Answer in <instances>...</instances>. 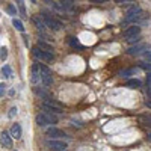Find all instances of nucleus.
Instances as JSON below:
<instances>
[{
	"label": "nucleus",
	"mask_w": 151,
	"mask_h": 151,
	"mask_svg": "<svg viewBox=\"0 0 151 151\" xmlns=\"http://www.w3.org/2000/svg\"><path fill=\"white\" fill-rule=\"evenodd\" d=\"M145 104H147L148 107H151V100H147V101H145Z\"/></svg>",
	"instance_id": "35"
},
{
	"label": "nucleus",
	"mask_w": 151,
	"mask_h": 151,
	"mask_svg": "<svg viewBox=\"0 0 151 151\" xmlns=\"http://www.w3.org/2000/svg\"><path fill=\"white\" fill-rule=\"evenodd\" d=\"M12 24H14V27H15L18 32H24V26H23V23H21L18 18L14 17V20H12Z\"/></svg>",
	"instance_id": "18"
},
{
	"label": "nucleus",
	"mask_w": 151,
	"mask_h": 151,
	"mask_svg": "<svg viewBox=\"0 0 151 151\" xmlns=\"http://www.w3.org/2000/svg\"><path fill=\"white\" fill-rule=\"evenodd\" d=\"M129 44H136V42H139V36H134V38H129L127 40Z\"/></svg>",
	"instance_id": "28"
},
{
	"label": "nucleus",
	"mask_w": 151,
	"mask_h": 151,
	"mask_svg": "<svg viewBox=\"0 0 151 151\" xmlns=\"http://www.w3.org/2000/svg\"><path fill=\"white\" fill-rule=\"evenodd\" d=\"M125 86L130 88V89H136V88L141 86V80L139 79H129L127 83H125Z\"/></svg>",
	"instance_id": "14"
},
{
	"label": "nucleus",
	"mask_w": 151,
	"mask_h": 151,
	"mask_svg": "<svg viewBox=\"0 0 151 151\" xmlns=\"http://www.w3.org/2000/svg\"><path fill=\"white\" fill-rule=\"evenodd\" d=\"M42 18H44V21H45V24H47V27L53 29V30L62 29V23H60L59 20L53 18V17H50L48 14H42Z\"/></svg>",
	"instance_id": "4"
},
{
	"label": "nucleus",
	"mask_w": 151,
	"mask_h": 151,
	"mask_svg": "<svg viewBox=\"0 0 151 151\" xmlns=\"http://www.w3.org/2000/svg\"><path fill=\"white\" fill-rule=\"evenodd\" d=\"M60 6L65 9H70L73 6V0H60Z\"/></svg>",
	"instance_id": "23"
},
{
	"label": "nucleus",
	"mask_w": 151,
	"mask_h": 151,
	"mask_svg": "<svg viewBox=\"0 0 151 151\" xmlns=\"http://www.w3.org/2000/svg\"><path fill=\"white\" fill-rule=\"evenodd\" d=\"M40 71H41V82L44 86H50L53 83V77H52V70L47 65L40 64Z\"/></svg>",
	"instance_id": "2"
},
{
	"label": "nucleus",
	"mask_w": 151,
	"mask_h": 151,
	"mask_svg": "<svg viewBox=\"0 0 151 151\" xmlns=\"http://www.w3.org/2000/svg\"><path fill=\"white\" fill-rule=\"evenodd\" d=\"M6 12H8L9 15H17V8L14 5H8L6 6Z\"/></svg>",
	"instance_id": "22"
},
{
	"label": "nucleus",
	"mask_w": 151,
	"mask_h": 151,
	"mask_svg": "<svg viewBox=\"0 0 151 151\" xmlns=\"http://www.w3.org/2000/svg\"><path fill=\"white\" fill-rule=\"evenodd\" d=\"M0 59H2V62L3 60H6V58H8V50H6V47H2V50H0Z\"/></svg>",
	"instance_id": "24"
},
{
	"label": "nucleus",
	"mask_w": 151,
	"mask_h": 151,
	"mask_svg": "<svg viewBox=\"0 0 151 151\" xmlns=\"http://www.w3.org/2000/svg\"><path fill=\"white\" fill-rule=\"evenodd\" d=\"M33 23H35V26H36L38 29H40V30H44V29H45V26H47V24H45L40 17H33Z\"/></svg>",
	"instance_id": "16"
},
{
	"label": "nucleus",
	"mask_w": 151,
	"mask_h": 151,
	"mask_svg": "<svg viewBox=\"0 0 151 151\" xmlns=\"http://www.w3.org/2000/svg\"><path fill=\"white\" fill-rule=\"evenodd\" d=\"M2 74L5 76V77H11V74H12L11 67H9V65H5V67L2 68Z\"/></svg>",
	"instance_id": "21"
},
{
	"label": "nucleus",
	"mask_w": 151,
	"mask_h": 151,
	"mask_svg": "<svg viewBox=\"0 0 151 151\" xmlns=\"http://www.w3.org/2000/svg\"><path fill=\"white\" fill-rule=\"evenodd\" d=\"M44 2H45L47 5H50V6H53V8H56V9H59V6L56 5V2H55V0H44Z\"/></svg>",
	"instance_id": "29"
},
{
	"label": "nucleus",
	"mask_w": 151,
	"mask_h": 151,
	"mask_svg": "<svg viewBox=\"0 0 151 151\" xmlns=\"http://www.w3.org/2000/svg\"><path fill=\"white\" fill-rule=\"evenodd\" d=\"M5 88H6V86H5V83L0 85V95H2V97H3V94H5Z\"/></svg>",
	"instance_id": "32"
},
{
	"label": "nucleus",
	"mask_w": 151,
	"mask_h": 151,
	"mask_svg": "<svg viewBox=\"0 0 151 151\" xmlns=\"http://www.w3.org/2000/svg\"><path fill=\"white\" fill-rule=\"evenodd\" d=\"M45 134L48 136V137H53V139H60V137H67V134L62 132V130H59V129H56V127H50V129H47L45 130Z\"/></svg>",
	"instance_id": "8"
},
{
	"label": "nucleus",
	"mask_w": 151,
	"mask_h": 151,
	"mask_svg": "<svg viewBox=\"0 0 151 151\" xmlns=\"http://www.w3.org/2000/svg\"><path fill=\"white\" fill-rule=\"evenodd\" d=\"M70 45L71 47H76V48H83V45L76 40V38H70Z\"/></svg>",
	"instance_id": "20"
},
{
	"label": "nucleus",
	"mask_w": 151,
	"mask_h": 151,
	"mask_svg": "<svg viewBox=\"0 0 151 151\" xmlns=\"http://www.w3.org/2000/svg\"><path fill=\"white\" fill-rule=\"evenodd\" d=\"M41 79V71H40V64H35L32 67V82L33 83H38Z\"/></svg>",
	"instance_id": "11"
},
{
	"label": "nucleus",
	"mask_w": 151,
	"mask_h": 151,
	"mask_svg": "<svg viewBox=\"0 0 151 151\" xmlns=\"http://www.w3.org/2000/svg\"><path fill=\"white\" fill-rule=\"evenodd\" d=\"M134 73V70H124V71H121L119 74H121V77H129L130 74H133Z\"/></svg>",
	"instance_id": "26"
},
{
	"label": "nucleus",
	"mask_w": 151,
	"mask_h": 151,
	"mask_svg": "<svg viewBox=\"0 0 151 151\" xmlns=\"http://www.w3.org/2000/svg\"><path fill=\"white\" fill-rule=\"evenodd\" d=\"M47 147L52 148L53 151H65L68 148V145L64 141H58V139H52V141H47Z\"/></svg>",
	"instance_id": "6"
},
{
	"label": "nucleus",
	"mask_w": 151,
	"mask_h": 151,
	"mask_svg": "<svg viewBox=\"0 0 151 151\" xmlns=\"http://www.w3.org/2000/svg\"><path fill=\"white\" fill-rule=\"evenodd\" d=\"M139 119H141V122H142L144 125H150V127H151V115H144V116H141Z\"/></svg>",
	"instance_id": "19"
},
{
	"label": "nucleus",
	"mask_w": 151,
	"mask_h": 151,
	"mask_svg": "<svg viewBox=\"0 0 151 151\" xmlns=\"http://www.w3.org/2000/svg\"><path fill=\"white\" fill-rule=\"evenodd\" d=\"M141 14H142L141 6L133 5V6H130L129 11H127V18H125V21H133V20H136V18H139Z\"/></svg>",
	"instance_id": "5"
},
{
	"label": "nucleus",
	"mask_w": 151,
	"mask_h": 151,
	"mask_svg": "<svg viewBox=\"0 0 151 151\" xmlns=\"http://www.w3.org/2000/svg\"><path fill=\"white\" fill-rule=\"evenodd\" d=\"M148 139H150V141H151V133H150V134H148Z\"/></svg>",
	"instance_id": "37"
},
{
	"label": "nucleus",
	"mask_w": 151,
	"mask_h": 151,
	"mask_svg": "<svg viewBox=\"0 0 151 151\" xmlns=\"http://www.w3.org/2000/svg\"><path fill=\"white\" fill-rule=\"evenodd\" d=\"M38 47H41L42 50H45V52L53 53V45L52 44H47L45 41H38Z\"/></svg>",
	"instance_id": "15"
},
{
	"label": "nucleus",
	"mask_w": 151,
	"mask_h": 151,
	"mask_svg": "<svg viewBox=\"0 0 151 151\" xmlns=\"http://www.w3.org/2000/svg\"><path fill=\"white\" fill-rule=\"evenodd\" d=\"M139 33H141V27L139 26H132V27L124 30V38H125V40H129V38L139 36Z\"/></svg>",
	"instance_id": "9"
},
{
	"label": "nucleus",
	"mask_w": 151,
	"mask_h": 151,
	"mask_svg": "<svg viewBox=\"0 0 151 151\" xmlns=\"http://www.w3.org/2000/svg\"><path fill=\"white\" fill-rule=\"evenodd\" d=\"M91 2H94V3H103L104 0H91Z\"/></svg>",
	"instance_id": "34"
},
{
	"label": "nucleus",
	"mask_w": 151,
	"mask_h": 151,
	"mask_svg": "<svg viewBox=\"0 0 151 151\" xmlns=\"http://www.w3.org/2000/svg\"><path fill=\"white\" fill-rule=\"evenodd\" d=\"M42 109H44L45 112H48V113H62V107L58 106V104H55L52 100L44 101V103H42Z\"/></svg>",
	"instance_id": "7"
},
{
	"label": "nucleus",
	"mask_w": 151,
	"mask_h": 151,
	"mask_svg": "<svg viewBox=\"0 0 151 151\" xmlns=\"http://www.w3.org/2000/svg\"><path fill=\"white\" fill-rule=\"evenodd\" d=\"M142 70H145V71H148V73H151V62H148V64H144V62H141V65H139Z\"/></svg>",
	"instance_id": "25"
},
{
	"label": "nucleus",
	"mask_w": 151,
	"mask_h": 151,
	"mask_svg": "<svg viewBox=\"0 0 151 151\" xmlns=\"http://www.w3.org/2000/svg\"><path fill=\"white\" fill-rule=\"evenodd\" d=\"M115 2H116V3H125L127 0H115Z\"/></svg>",
	"instance_id": "36"
},
{
	"label": "nucleus",
	"mask_w": 151,
	"mask_h": 151,
	"mask_svg": "<svg viewBox=\"0 0 151 151\" xmlns=\"http://www.w3.org/2000/svg\"><path fill=\"white\" fill-rule=\"evenodd\" d=\"M11 136L14 137V139H20V137H21V127H20V124H14L11 127Z\"/></svg>",
	"instance_id": "13"
},
{
	"label": "nucleus",
	"mask_w": 151,
	"mask_h": 151,
	"mask_svg": "<svg viewBox=\"0 0 151 151\" xmlns=\"http://www.w3.org/2000/svg\"><path fill=\"white\" fill-rule=\"evenodd\" d=\"M23 42H24L26 47H29V36L27 35H23Z\"/></svg>",
	"instance_id": "30"
},
{
	"label": "nucleus",
	"mask_w": 151,
	"mask_h": 151,
	"mask_svg": "<svg viewBox=\"0 0 151 151\" xmlns=\"http://www.w3.org/2000/svg\"><path fill=\"white\" fill-rule=\"evenodd\" d=\"M17 5H18V9L21 12V17L26 18L27 17V12H26V8H24V2H23V0H17Z\"/></svg>",
	"instance_id": "17"
},
{
	"label": "nucleus",
	"mask_w": 151,
	"mask_h": 151,
	"mask_svg": "<svg viewBox=\"0 0 151 151\" xmlns=\"http://www.w3.org/2000/svg\"><path fill=\"white\" fill-rule=\"evenodd\" d=\"M33 56H35L36 59L45 60V62H52V60H53V53L45 52V50H42L41 47H35V48H33Z\"/></svg>",
	"instance_id": "3"
},
{
	"label": "nucleus",
	"mask_w": 151,
	"mask_h": 151,
	"mask_svg": "<svg viewBox=\"0 0 151 151\" xmlns=\"http://www.w3.org/2000/svg\"><path fill=\"white\" fill-rule=\"evenodd\" d=\"M144 58H145V60H148V62H151V52H147Z\"/></svg>",
	"instance_id": "33"
},
{
	"label": "nucleus",
	"mask_w": 151,
	"mask_h": 151,
	"mask_svg": "<svg viewBox=\"0 0 151 151\" xmlns=\"http://www.w3.org/2000/svg\"><path fill=\"white\" fill-rule=\"evenodd\" d=\"M147 88H151V73H148L147 76Z\"/></svg>",
	"instance_id": "31"
},
{
	"label": "nucleus",
	"mask_w": 151,
	"mask_h": 151,
	"mask_svg": "<svg viewBox=\"0 0 151 151\" xmlns=\"http://www.w3.org/2000/svg\"><path fill=\"white\" fill-rule=\"evenodd\" d=\"M32 2H36V0H32Z\"/></svg>",
	"instance_id": "38"
},
{
	"label": "nucleus",
	"mask_w": 151,
	"mask_h": 151,
	"mask_svg": "<svg viewBox=\"0 0 151 151\" xmlns=\"http://www.w3.org/2000/svg\"><path fill=\"white\" fill-rule=\"evenodd\" d=\"M56 122H58V118L55 115H52V113H48V112H42L36 116V124L41 125V127H44V125H52V124H56Z\"/></svg>",
	"instance_id": "1"
},
{
	"label": "nucleus",
	"mask_w": 151,
	"mask_h": 151,
	"mask_svg": "<svg viewBox=\"0 0 151 151\" xmlns=\"http://www.w3.org/2000/svg\"><path fill=\"white\" fill-rule=\"evenodd\" d=\"M0 141H2V145L6 147V148H11L12 147V136L6 132H2V134H0Z\"/></svg>",
	"instance_id": "10"
},
{
	"label": "nucleus",
	"mask_w": 151,
	"mask_h": 151,
	"mask_svg": "<svg viewBox=\"0 0 151 151\" xmlns=\"http://www.w3.org/2000/svg\"><path fill=\"white\" fill-rule=\"evenodd\" d=\"M15 115H17V107H11V109H9V113H8V116H9V118H14Z\"/></svg>",
	"instance_id": "27"
},
{
	"label": "nucleus",
	"mask_w": 151,
	"mask_h": 151,
	"mask_svg": "<svg viewBox=\"0 0 151 151\" xmlns=\"http://www.w3.org/2000/svg\"><path fill=\"white\" fill-rule=\"evenodd\" d=\"M147 48V44H137V45H134V47H130L129 50H127V53L129 55H139L142 50H145Z\"/></svg>",
	"instance_id": "12"
}]
</instances>
